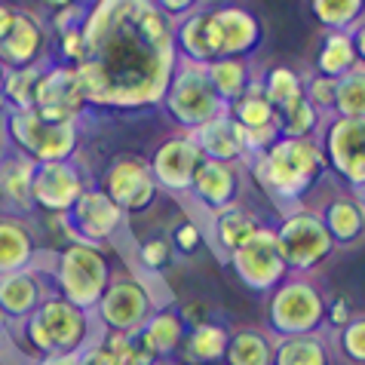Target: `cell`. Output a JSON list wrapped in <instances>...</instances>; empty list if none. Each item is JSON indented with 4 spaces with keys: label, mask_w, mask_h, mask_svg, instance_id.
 I'll return each instance as SVG.
<instances>
[{
    "label": "cell",
    "mask_w": 365,
    "mask_h": 365,
    "mask_svg": "<svg viewBox=\"0 0 365 365\" xmlns=\"http://www.w3.org/2000/svg\"><path fill=\"white\" fill-rule=\"evenodd\" d=\"M258 233V221L249 215V212L240 209H227L225 215L218 218V237L227 249H242L246 242H252V237Z\"/></svg>",
    "instance_id": "18"
},
{
    "label": "cell",
    "mask_w": 365,
    "mask_h": 365,
    "mask_svg": "<svg viewBox=\"0 0 365 365\" xmlns=\"http://www.w3.org/2000/svg\"><path fill=\"white\" fill-rule=\"evenodd\" d=\"M331 157L353 181H362V120H341L331 129Z\"/></svg>",
    "instance_id": "10"
},
{
    "label": "cell",
    "mask_w": 365,
    "mask_h": 365,
    "mask_svg": "<svg viewBox=\"0 0 365 365\" xmlns=\"http://www.w3.org/2000/svg\"><path fill=\"white\" fill-rule=\"evenodd\" d=\"M40 71L37 68H22V71H13V77L6 80V96L16 101L19 108H31L34 105V96H37V83H40Z\"/></svg>",
    "instance_id": "27"
},
{
    "label": "cell",
    "mask_w": 365,
    "mask_h": 365,
    "mask_svg": "<svg viewBox=\"0 0 365 365\" xmlns=\"http://www.w3.org/2000/svg\"><path fill=\"white\" fill-rule=\"evenodd\" d=\"M310 96H313V101H317V105H331V101H334V80H331V77L313 80Z\"/></svg>",
    "instance_id": "36"
},
{
    "label": "cell",
    "mask_w": 365,
    "mask_h": 365,
    "mask_svg": "<svg viewBox=\"0 0 365 365\" xmlns=\"http://www.w3.org/2000/svg\"><path fill=\"white\" fill-rule=\"evenodd\" d=\"M141 258H145L150 267H160V264H166V261H169V249H166V242H160V240L148 242V246H145V252H141Z\"/></svg>",
    "instance_id": "38"
},
{
    "label": "cell",
    "mask_w": 365,
    "mask_h": 365,
    "mask_svg": "<svg viewBox=\"0 0 365 365\" xmlns=\"http://www.w3.org/2000/svg\"><path fill=\"white\" fill-rule=\"evenodd\" d=\"M359 225H362V218H359V209H353V206H334L329 212V227L331 233L338 240H353L359 233Z\"/></svg>",
    "instance_id": "32"
},
{
    "label": "cell",
    "mask_w": 365,
    "mask_h": 365,
    "mask_svg": "<svg viewBox=\"0 0 365 365\" xmlns=\"http://www.w3.org/2000/svg\"><path fill=\"white\" fill-rule=\"evenodd\" d=\"M0 304L6 307V313H25L34 304V286L22 277L6 279L0 286Z\"/></svg>",
    "instance_id": "31"
},
{
    "label": "cell",
    "mask_w": 365,
    "mask_h": 365,
    "mask_svg": "<svg viewBox=\"0 0 365 365\" xmlns=\"http://www.w3.org/2000/svg\"><path fill=\"white\" fill-rule=\"evenodd\" d=\"M181 40H185V49L194 58H209L221 53V40H218V28L212 16H194L181 31Z\"/></svg>",
    "instance_id": "15"
},
{
    "label": "cell",
    "mask_w": 365,
    "mask_h": 365,
    "mask_svg": "<svg viewBox=\"0 0 365 365\" xmlns=\"http://www.w3.org/2000/svg\"><path fill=\"white\" fill-rule=\"evenodd\" d=\"M344 344H347V353L353 359H362V319H356L353 326L347 329V334H344Z\"/></svg>",
    "instance_id": "37"
},
{
    "label": "cell",
    "mask_w": 365,
    "mask_h": 365,
    "mask_svg": "<svg viewBox=\"0 0 365 365\" xmlns=\"http://www.w3.org/2000/svg\"><path fill=\"white\" fill-rule=\"evenodd\" d=\"M270 105H277V108H292L295 101H301V86H298V80L292 71H273L270 74V83H267V96H264Z\"/></svg>",
    "instance_id": "26"
},
{
    "label": "cell",
    "mask_w": 365,
    "mask_h": 365,
    "mask_svg": "<svg viewBox=\"0 0 365 365\" xmlns=\"http://www.w3.org/2000/svg\"><path fill=\"white\" fill-rule=\"evenodd\" d=\"M227 347V338L225 331L215 329V326H197V331L187 338V347H185V359L187 362H212L215 356H221Z\"/></svg>",
    "instance_id": "19"
},
{
    "label": "cell",
    "mask_w": 365,
    "mask_h": 365,
    "mask_svg": "<svg viewBox=\"0 0 365 365\" xmlns=\"http://www.w3.org/2000/svg\"><path fill=\"white\" fill-rule=\"evenodd\" d=\"M31 175H34V166L28 160H9V166L0 175V185L6 187V194L13 200L28 202V197H31Z\"/></svg>",
    "instance_id": "25"
},
{
    "label": "cell",
    "mask_w": 365,
    "mask_h": 365,
    "mask_svg": "<svg viewBox=\"0 0 365 365\" xmlns=\"http://www.w3.org/2000/svg\"><path fill=\"white\" fill-rule=\"evenodd\" d=\"M13 19H16V13H9L6 6H0V40L9 34V28H13Z\"/></svg>",
    "instance_id": "41"
},
{
    "label": "cell",
    "mask_w": 365,
    "mask_h": 365,
    "mask_svg": "<svg viewBox=\"0 0 365 365\" xmlns=\"http://www.w3.org/2000/svg\"><path fill=\"white\" fill-rule=\"evenodd\" d=\"M178 334H181V326L175 317H169V313H160V317L150 322L145 338H141V344H145V350L150 353V356H157V353H166L178 344Z\"/></svg>",
    "instance_id": "23"
},
{
    "label": "cell",
    "mask_w": 365,
    "mask_h": 365,
    "mask_svg": "<svg viewBox=\"0 0 365 365\" xmlns=\"http://www.w3.org/2000/svg\"><path fill=\"white\" fill-rule=\"evenodd\" d=\"M0 341H4V326H0Z\"/></svg>",
    "instance_id": "44"
},
{
    "label": "cell",
    "mask_w": 365,
    "mask_h": 365,
    "mask_svg": "<svg viewBox=\"0 0 365 365\" xmlns=\"http://www.w3.org/2000/svg\"><path fill=\"white\" fill-rule=\"evenodd\" d=\"M200 141L209 154L215 157H233L242 148V129L233 126L230 120H209V126L200 129Z\"/></svg>",
    "instance_id": "17"
},
{
    "label": "cell",
    "mask_w": 365,
    "mask_h": 365,
    "mask_svg": "<svg viewBox=\"0 0 365 365\" xmlns=\"http://www.w3.org/2000/svg\"><path fill=\"white\" fill-rule=\"evenodd\" d=\"M31 194L43 202V206L62 209L77 194V178L74 172L62 163H46L31 175Z\"/></svg>",
    "instance_id": "9"
},
{
    "label": "cell",
    "mask_w": 365,
    "mask_h": 365,
    "mask_svg": "<svg viewBox=\"0 0 365 365\" xmlns=\"http://www.w3.org/2000/svg\"><path fill=\"white\" fill-rule=\"evenodd\" d=\"M83 365H117V356L108 347H98V350H93V356H89Z\"/></svg>",
    "instance_id": "40"
},
{
    "label": "cell",
    "mask_w": 365,
    "mask_h": 365,
    "mask_svg": "<svg viewBox=\"0 0 365 365\" xmlns=\"http://www.w3.org/2000/svg\"><path fill=\"white\" fill-rule=\"evenodd\" d=\"M77 221L89 237H108L120 221V209L101 194H86L77 206Z\"/></svg>",
    "instance_id": "11"
},
{
    "label": "cell",
    "mask_w": 365,
    "mask_h": 365,
    "mask_svg": "<svg viewBox=\"0 0 365 365\" xmlns=\"http://www.w3.org/2000/svg\"><path fill=\"white\" fill-rule=\"evenodd\" d=\"M194 163H197V150L190 145H185V141H172V145H166L163 150H160L157 172L166 185L178 187V185H185L187 175L194 172Z\"/></svg>",
    "instance_id": "13"
},
{
    "label": "cell",
    "mask_w": 365,
    "mask_h": 365,
    "mask_svg": "<svg viewBox=\"0 0 365 365\" xmlns=\"http://www.w3.org/2000/svg\"><path fill=\"white\" fill-rule=\"evenodd\" d=\"M37 43H40V34L31 25V19L16 16L9 34L0 40V53H4L6 62H31V56L37 53Z\"/></svg>",
    "instance_id": "14"
},
{
    "label": "cell",
    "mask_w": 365,
    "mask_h": 365,
    "mask_svg": "<svg viewBox=\"0 0 365 365\" xmlns=\"http://www.w3.org/2000/svg\"><path fill=\"white\" fill-rule=\"evenodd\" d=\"M175 242L185 252H194L197 246H200V233H197V227L194 225H181L178 230H175Z\"/></svg>",
    "instance_id": "39"
},
{
    "label": "cell",
    "mask_w": 365,
    "mask_h": 365,
    "mask_svg": "<svg viewBox=\"0 0 365 365\" xmlns=\"http://www.w3.org/2000/svg\"><path fill=\"white\" fill-rule=\"evenodd\" d=\"M267 169H270V181L277 185L279 194L292 197L307 187L313 172L319 169V157L310 145H304L298 138H289V141H279V145L270 150Z\"/></svg>",
    "instance_id": "2"
},
{
    "label": "cell",
    "mask_w": 365,
    "mask_h": 365,
    "mask_svg": "<svg viewBox=\"0 0 365 365\" xmlns=\"http://www.w3.org/2000/svg\"><path fill=\"white\" fill-rule=\"evenodd\" d=\"M65 286L74 301L89 304L101 286V261L86 249H71L65 258Z\"/></svg>",
    "instance_id": "8"
},
{
    "label": "cell",
    "mask_w": 365,
    "mask_h": 365,
    "mask_svg": "<svg viewBox=\"0 0 365 365\" xmlns=\"http://www.w3.org/2000/svg\"><path fill=\"white\" fill-rule=\"evenodd\" d=\"M317 123V114H313V108L307 105V98L295 101L292 108H286L279 114V133H286L289 138H298V135H307V129H313Z\"/></svg>",
    "instance_id": "28"
},
{
    "label": "cell",
    "mask_w": 365,
    "mask_h": 365,
    "mask_svg": "<svg viewBox=\"0 0 365 365\" xmlns=\"http://www.w3.org/2000/svg\"><path fill=\"white\" fill-rule=\"evenodd\" d=\"M141 310H145V295L135 286H129V282L110 289V295L105 301V317L114 326H133L141 317Z\"/></svg>",
    "instance_id": "16"
},
{
    "label": "cell",
    "mask_w": 365,
    "mask_h": 365,
    "mask_svg": "<svg viewBox=\"0 0 365 365\" xmlns=\"http://www.w3.org/2000/svg\"><path fill=\"white\" fill-rule=\"evenodd\" d=\"M277 307H289L286 317L277 319V326H282V329H295V326L304 329V326H310V322L317 319V317L304 313V307H307V310H319V307H317V298H313L307 289H292V292H286V295H279Z\"/></svg>",
    "instance_id": "20"
},
{
    "label": "cell",
    "mask_w": 365,
    "mask_h": 365,
    "mask_svg": "<svg viewBox=\"0 0 365 365\" xmlns=\"http://www.w3.org/2000/svg\"><path fill=\"white\" fill-rule=\"evenodd\" d=\"M43 365H80L77 356H53V359H46Z\"/></svg>",
    "instance_id": "43"
},
{
    "label": "cell",
    "mask_w": 365,
    "mask_h": 365,
    "mask_svg": "<svg viewBox=\"0 0 365 365\" xmlns=\"http://www.w3.org/2000/svg\"><path fill=\"white\" fill-rule=\"evenodd\" d=\"M206 77H209V86L225 98H240L242 86H246V68L240 62H230V58L227 62H215L206 71Z\"/></svg>",
    "instance_id": "22"
},
{
    "label": "cell",
    "mask_w": 365,
    "mask_h": 365,
    "mask_svg": "<svg viewBox=\"0 0 365 365\" xmlns=\"http://www.w3.org/2000/svg\"><path fill=\"white\" fill-rule=\"evenodd\" d=\"M347 317H350V313H347V301H338V304H334V313H331V319H334V322H344Z\"/></svg>",
    "instance_id": "42"
},
{
    "label": "cell",
    "mask_w": 365,
    "mask_h": 365,
    "mask_svg": "<svg viewBox=\"0 0 365 365\" xmlns=\"http://www.w3.org/2000/svg\"><path fill=\"white\" fill-rule=\"evenodd\" d=\"M341 101V110L347 114V120L362 117V77H347V83L341 86V93H334Z\"/></svg>",
    "instance_id": "34"
},
{
    "label": "cell",
    "mask_w": 365,
    "mask_h": 365,
    "mask_svg": "<svg viewBox=\"0 0 365 365\" xmlns=\"http://www.w3.org/2000/svg\"><path fill=\"white\" fill-rule=\"evenodd\" d=\"M359 4H317V13H322L319 19L322 22H334V25H341V22H347L341 13H356Z\"/></svg>",
    "instance_id": "35"
},
{
    "label": "cell",
    "mask_w": 365,
    "mask_h": 365,
    "mask_svg": "<svg viewBox=\"0 0 365 365\" xmlns=\"http://www.w3.org/2000/svg\"><path fill=\"white\" fill-rule=\"evenodd\" d=\"M326 249H329L326 230L310 218L289 221V227L282 230L279 240H277L279 258L286 255L289 261H295V264H317V258L326 255Z\"/></svg>",
    "instance_id": "6"
},
{
    "label": "cell",
    "mask_w": 365,
    "mask_h": 365,
    "mask_svg": "<svg viewBox=\"0 0 365 365\" xmlns=\"http://www.w3.org/2000/svg\"><path fill=\"white\" fill-rule=\"evenodd\" d=\"M215 89L209 86V77L202 71L190 68L187 74L178 77L175 93H172V110H175L178 120H187V123H202V120L215 117Z\"/></svg>",
    "instance_id": "5"
},
{
    "label": "cell",
    "mask_w": 365,
    "mask_h": 365,
    "mask_svg": "<svg viewBox=\"0 0 365 365\" xmlns=\"http://www.w3.org/2000/svg\"><path fill=\"white\" fill-rule=\"evenodd\" d=\"M13 133L19 135V141H22L28 150H34V154L43 160H62L68 150L74 148L71 126L43 123L34 110H22V114L13 120Z\"/></svg>",
    "instance_id": "4"
},
{
    "label": "cell",
    "mask_w": 365,
    "mask_h": 365,
    "mask_svg": "<svg viewBox=\"0 0 365 365\" xmlns=\"http://www.w3.org/2000/svg\"><path fill=\"white\" fill-rule=\"evenodd\" d=\"M227 356H230V365H264L267 347L258 334H240V338H233Z\"/></svg>",
    "instance_id": "29"
},
{
    "label": "cell",
    "mask_w": 365,
    "mask_h": 365,
    "mask_svg": "<svg viewBox=\"0 0 365 365\" xmlns=\"http://www.w3.org/2000/svg\"><path fill=\"white\" fill-rule=\"evenodd\" d=\"M279 365H322V350L313 341H295L279 350Z\"/></svg>",
    "instance_id": "33"
},
{
    "label": "cell",
    "mask_w": 365,
    "mask_h": 365,
    "mask_svg": "<svg viewBox=\"0 0 365 365\" xmlns=\"http://www.w3.org/2000/svg\"><path fill=\"white\" fill-rule=\"evenodd\" d=\"M80 331H83L80 310H74L71 304H62V301L46 304L31 322L34 344H40L43 350H71L80 341Z\"/></svg>",
    "instance_id": "3"
},
{
    "label": "cell",
    "mask_w": 365,
    "mask_h": 365,
    "mask_svg": "<svg viewBox=\"0 0 365 365\" xmlns=\"http://www.w3.org/2000/svg\"><path fill=\"white\" fill-rule=\"evenodd\" d=\"M212 19H215V28H218L221 53H233V49L252 46L258 28H255V22H252L246 13H240V9H227V13H218Z\"/></svg>",
    "instance_id": "12"
},
{
    "label": "cell",
    "mask_w": 365,
    "mask_h": 365,
    "mask_svg": "<svg viewBox=\"0 0 365 365\" xmlns=\"http://www.w3.org/2000/svg\"><path fill=\"white\" fill-rule=\"evenodd\" d=\"M80 101H83V89H80L77 71L56 68L40 77L37 96H34V105H37L34 114L43 120V123L68 126L71 117L80 110Z\"/></svg>",
    "instance_id": "1"
},
{
    "label": "cell",
    "mask_w": 365,
    "mask_h": 365,
    "mask_svg": "<svg viewBox=\"0 0 365 365\" xmlns=\"http://www.w3.org/2000/svg\"><path fill=\"white\" fill-rule=\"evenodd\" d=\"M261 89H264L261 83L252 86L246 93V98H242V105H240V126L242 129H261V126L273 123V108Z\"/></svg>",
    "instance_id": "24"
},
{
    "label": "cell",
    "mask_w": 365,
    "mask_h": 365,
    "mask_svg": "<svg viewBox=\"0 0 365 365\" xmlns=\"http://www.w3.org/2000/svg\"><path fill=\"white\" fill-rule=\"evenodd\" d=\"M197 190L209 202H225L233 194V178L225 166L218 163H202L197 169Z\"/></svg>",
    "instance_id": "21"
},
{
    "label": "cell",
    "mask_w": 365,
    "mask_h": 365,
    "mask_svg": "<svg viewBox=\"0 0 365 365\" xmlns=\"http://www.w3.org/2000/svg\"><path fill=\"white\" fill-rule=\"evenodd\" d=\"M350 62H353L350 40L341 37V34H331L326 49H322V56H319V68L326 71V74H341V71L350 68Z\"/></svg>",
    "instance_id": "30"
},
{
    "label": "cell",
    "mask_w": 365,
    "mask_h": 365,
    "mask_svg": "<svg viewBox=\"0 0 365 365\" xmlns=\"http://www.w3.org/2000/svg\"><path fill=\"white\" fill-rule=\"evenodd\" d=\"M105 185H108V194L114 197L120 206H129V209L148 206L150 197H154V185H150V178L145 175V169L135 163H117L108 172Z\"/></svg>",
    "instance_id": "7"
}]
</instances>
